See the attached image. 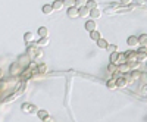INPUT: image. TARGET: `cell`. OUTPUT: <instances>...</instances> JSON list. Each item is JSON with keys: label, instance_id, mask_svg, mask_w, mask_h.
<instances>
[{"label": "cell", "instance_id": "obj_1", "mask_svg": "<svg viewBox=\"0 0 147 122\" xmlns=\"http://www.w3.org/2000/svg\"><path fill=\"white\" fill-rule=\"evenodd\" d=\"M125 62H127L125 53H118V52L110 53V63H113V65H121V63H125Z\"/></svg>", "mask_w": 147, "mask_h": 122}, {"label": "cell", "instance_id": "obj_2", "mask_svg": "<svg viewBox=\"0 0 147 122\" xmlns=\"http://www.w3.org/2000/svg\"><path fill=\"white\" fill-rule=\"evenodd\" d=\"M27 53H28V56L32 57V59H35V57H41V56H43V52L40 50V46H31V47H28Z\"/></svg>", "mask_w": 147, "mask_h": 122}, {"label": "cell", "instance_id": "obj_3", "mask_svg": "<svg viewBox=\"0 0 147 122\" xmlns=\"http://www.w3.org/2000/svg\"><path fill=\"white\" fill-rule=\"evenodd\" d=\"M128 75L127 74H124V75H121L119 78H116L115 80V82H116V87H119V88H124V87H127L128 85Z\"/></svg>", "mask_w": 147, "mask_h": 122}, {"label": "cell", "instance_id": "obj_4", "mask_svg": "<svg viewBox=\"0 0 147 122\" xmlns=\"http://www.w3.org/2000/svg\"><path fill=\"white\" fill-rule=\"evenodd\" d=\"M22 112L25 113H37V107L31 103H24L22 104Z\"/></svg>", "mask_w": 147, "mask_h": 122}, {"label": "cell", "instance_id": "obj_5", "mask_svg": "<svg viewBox=\"0 0 147 122\" xmlns=\"http://www.w3.org/2000/svg\"><path fill=\"white\" fill-rule=\"evenodd\" d=\"M68 16H69L71 19H74V18H80V13H78V7H75V6L68 7Z\"/></svg>", "mask_w": 147, "mask_h": 122}, {"label": "cell", "instance_id": "obj_6", "mask_svg": "<svg viewBox=\"0 0 147 122\" xmlns=\"http://www.w3.org/2000/svg\"><path fill=\"white\" fill-rule=\"evenodd\" d=\"M127 44L131 47V49H137L140 44H138V40H137V37H134V35H131V37H128V40H127Z\"/></svg>", "mask_w": 147, "mask_h": 122}, {"label": "cell", "instance_id": "obj_7", "mask_svg": "<svg viewBox=\"0 0 147 122\" xmlns=\"http://www.w3.org/2000/svg\"><path fill=\"white\" fill-rule=\"evenodd\" d=\"M85 30H87L88 32H91V31H94V30H97V24H96V21L94 19H91V21H87L85 22Z\"/></svg>", "mask_w": 147, "mask_h": 122}, {"label": "cell", "instance_id": "obj_8", "mask_svg": "<svg viewBox=\"0 0 147 122\" xmlns=\"http://www.w3.org/2000/svg\"><path fill=\"white\" fill-rule=\"evenodd\" d=\"M118 71L121 72V74H128V72L131 71V65H129L128 62L121 63V65H119V68H118Z\"/></svg>", "mask_w": 147, "mask_h": 122}, {"label": "cell", "instance_id": "obj_9", "mask_svg": "<svg viewBox=\"0 0 147 122\" xmlns=\"http://www.w3.org/2000/svg\"><path fill=\"white\" fill-rule=\"evenodd\" d=\"M125 59H127V62H137V53H134L132 50H129L128 53H125Z\"/></svg>", "mask_w": 147, "mask_h": 122}, {"label": "cell", "instance_id": "obj_10", "mask_svg": "<svg viewBox=\"0 0 147 122\" xmlns=\"http://www.w3.org/2000/svg\"><path fill=\"white\" fill-rule=\"evenodd\" d=\"M90 16L96 21V19H99L100 16H102V10L99 9V7H94V9H91L90 10Z\"/></svg>", "mask_w": 147, "mask_h": 122}, {"label": "cell", "instance_id": "obj_11", "mask_svg": "<svg viewBox=\"0 0 147 122\" xmlns=\"http://www.w3.org/2000/svg\"><path fill=\"white\" fill-rule=\"evenodd\" d=\"M78 13H80V18H87V16H90V9H87L85 6L78 7Z\"/></svg>", "mask_w": 147, "mask_h": 122}, {"label": "cell", "instance_id": "obj_12", "mask_svg": "<svg viewBox=\"0 0 147 122\" xmlns=\"http://www.w3.org/2000/svg\"><path fill=\"white\" fill-rule=\"evenodd\" d=\"M52 7H53V10H62L63 9V2L62 0H55V2L52 3Z\"/></svg>", "mask_w": 147, "mask_h": 122}, {"label": "cell", "instance_id": "obj_13", "mask_svg": "<svg viewBox=\"0 0 147 122\" xmlns=\"http://www.w3.org/2000/svg\"><path fill=\"white\" fill-rule=\"evenodd\" d=\"M24 41H25L27 44H28V43H32V41H34V34H32L31 31H27L25 34H24Z\"/></svg>", "mask_w": 147, "mask_h": 122}, {"label": "cell", "instance_id": "obj_14", "mask_svg": "<svg viewBox=\"0 0 147 122\" xmlns=\"http://www.w3.org/2000/svg\"><path fill=\"white\" fill-rule=\"evenodd\" d=\"M90 38H91L93 41H97L99 38H102V34H100V31H97V30L91 31V32H90Z\"/></svg>", "mask_w": 147, "mask_h": 122}, {"label": "cell", "instance_id": "obj_15", "mask_svg": "<svg viewBox=\"0 0 147 122\" xmlns=\"http://www.w3.org/2000/svg\"><path fill=\"white\" fill-rule=\"evenodd\" d=\"M37 115H38V118H40L41 121H44V122H47V121H49V118H50L46 111H37Z\"/></svg>", "mask_w": 147, "mask_h": 122}, {"label": "cell", "instance_id": "obj_16", "mask_svg": "<svg viewBox=\"0 0 147 122\" xmlns=\"http://www.w3.org/2000/svg\"><path fill=\"white\" fill-rule=\"evenodd\" d=\"M53 12H55V10H53L52 5H44V6H43V13H44V15H52Z\"/></svg>", "mask_w": 147, "mask_h": 122}, {"label": "cell", "instance_id": "obj_17", "mask_svg": "<svg viewBox=\"0 0 147 122\" xmlns=\"http://www.w3.org/2000/svg\"><path fill=\"white\" fill-rule=\"evenodd\" d=\"M37 32H38L40 37H49V30H47L46 27H40Z\"/></svg>", "mask_w": 147, "mask_h": 122}, {"label": "cell", "instance_id": "obj_18", "mask_svg": "<svg viewBox=\"0 0 147 122\" xmlns=\"http://www.w3.org/2000/svg\"><path fill=\"white\" fill-rule=\"evenodd\" d=\"M137 40H138V44H140V46H144V47L147 46V35H146V34H141Z\"/></svg>", "mask_w": 147, "mask_h": 122}, {"label": "cell", "instance_id": "obj_19", "mask_svg": "<svg viewBox=\"0 0 147 122\" xmlns=\"http://www.w3.org/2000/svg\"><path fill=\"white\" fill-rule=\"evenodd\" d=\"M19 69H21V68H19V63H13V65L10 66V74H12V75L19 74V72H21Z\"/></svg>", "mask_w": 147, "mask_h": 122}, {"label": "cell", "instance_id": "obj_20", "mask_svg": "<svg viewBox=\"0 0 147 122\" xmlns=\"http://www.w3.org/2000/svg\"><path fill=\"white\" fill-rule=\"evenodd\" d=\"M85 7L87 9H94V7H97V3H96V0H87V2H85Z\"/></svg>", "mask_w": 147, "mask_h": 122}, {"label": "cell", "instance_id": "obj_21", "mask_svg": "<svg viewBox=\"0 0 147 122\" xmlns=\"http://www.w3.org/2000/svg\"><path fill=\"white\" fill-rule=\"evenodd\" d=\"M106 87H107L109 90H115V88H118V87H116V82H115V80H109V81L106 82Z\"/></svg>", "mask_w": 147, "mask_h": 122}, {"label": "cell", "instance_id": "obj_22", "mask_svg": "<svg viewBox=\"0 0 147 122\" xmlns=\"http://www.w3.org/2000/svg\"><path fill=\"white\" fill-rule=\"evenodd\" d=\"M146 59H147V53H137V62L143 63L146 62Z\"/></svg>", "mask_w": 147, "mask_h": 122}, {"label": "cell", "instance_id": "obj_23", "mask_svg": "<svg viewBox=\"0 0 147 122\" xmlns=\"http://www.w3.org/2000/svg\"><path fill=\"white\" fill-rule=\"evenodd\" d=\"M97 46H99V49H106L107 47V41L105 38H99L97 40Z\"/></svg>", "mask_w": 147, "mask_h": 122}, {"label": "cell", "instance_id": "obj_24", "mask_svg": "<svg viewBox=\"0 0 147 122\" xmlns=\"http://www.w3.org/2000/svg\"><path fill=\"white\" fill-rule=\"evenodd\" d=\"M37 44L41 46V47L47 46L49 44V37H40V40H38V43H37Z\"/></svg>", "mask_w": 147, "mask_h": 122}, {"label": "cell", "instance_id": "obj_25", "mask_svg": "<svg viewBox=\"0 0 147 122\" xmlns=\"http://www.w3.org/2000/svg\"><path fill=\"white\" fill-rule=\"evenodd\" d=\"M106 50L109 52V53H113V52H116L118 50V46H115V44H107V47H106Z\"/></svg>", "mask_w": 147, "mask_h": 122}, {"label": "cell", "instance_id": "obj_26", "mask_svg": "<svg viewBox=\"0 0 147 122\" xmlns=\"http://www.w3.org/2000/svg\"><path fill=\"white\" fill-rule=\"evenodd\" d=\"M62 2H63V6H66V7H72L75 5V0H62Z\"/></svg>", "mask_w": 147, "mask_h": 122}, {"label": "cell", "instance_id": "obj_27", "mask_svg": "<svg viewBox=\"0 0 147 122\" xmlns=\"http://www.w3.org/2000/svg\"><path fill=\"white\" fill-rule=\"evenodd\" d=\"M107 71L110 72V74H115V72L118 71V68H116V65H113V63H109V66H107Z\"/></svg>", "mask_w": 147, "mask_h": 122}, {"label": "cell", "instance_id": "obj_28", "mask_svg": "<svg viewBox=\"0 0 147 122\" xmlns=\"http://www.w3.org/2000/svg\"><path fill=\"white\" fill-rule=\"evenodd\" d=\"M85 2H87V0H75V7H82V6H85Z\"/></svg>", "mask_w": 147, "mask_h": 122}, {"label": "cell", "instance_id": "obj_29", "mask_svg": "<svg viewBox=\"0 0 147 122\" xmlns=\"http://www.w3.org/2000/svg\"><path fill=\"white\" fill-rule=\"evenodd\" d=\"M19 96H21L19 93H16V94H13V96H10V97H9V99H6V100H5V103H9V102H13L15 99H18V97H19Z\"/></svg>", "mask_w": 147, "mask_h": 122}, {"label": "cell", "instance_id": "obj_30", "mask_svg": "<svg viewBox=\"0 0 147 122\" xmlns=\"http://www.w3.org/2000/svg\"><path fill=\"white\" fill-rule=\"evenodd\" d=\"M119 2H121L122 6H129L132 3V0H119Z\"/></svg>", "mask_w": 147, "mask_h": 122}, {"label": "cell", "instance_id": "obj_31", "mask_svg": "<svg viewBox=\"0 0 147 122\" xmlns=\"http://www.w3.org/2000/svg\"><path fill=\"white\" fill-rule=\"evenodd\" d=\"M138 53H147V49H146L144 46H141V47L138 49Z\"/></svg>", "mask_w": 147, "mask_h": 122}, {"label": "cell", "instance_id": "obj_32", "mask_svg": "<svg viewBox=\"0 0 147 122\" xmlns=\"http://www.w3.org/2000/svg\"><path fill=\"white\" fill-rule=\"evenodd\" d=\"M134 3H138V5H144V0H132Z\"/></svg>", "mask_w": 147, "mask_h": 122}, {"label": "cell", "instance_id": "obj_33", "mask_svg": "<svg viewBox=\"0 0 147 122\" xmlns=\"http://www.w3.org/2000/svg\"><path fill=\"white\" fill-rule=\"evenodd\" d=\"M2 75H3V71H2V69H0V77H2Z\"/></svg>", "mask_w": 147, "mask_h": 122}]
</instances>
